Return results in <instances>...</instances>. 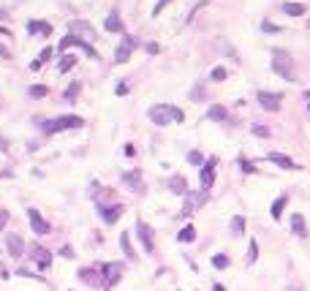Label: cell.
I'll return each instance as SVG.
<instances>
[{"instance_id":"38","label":"cell","mask_w":310,"mask_h":291,"mask_svg":"<svg viewBox=\"0 0 310 291\" xmlns=\"http://www.w3.org/2000/svg\"><path fill=\"white\" fill-rule=\"evenodd\" d=\"M210 77H212V82H223V79H226V68H215Z\"/></svg>"},{"instance_id":"40","label":"cell","mask_w":310,"mask_h":291,"mask_svg":"<svg viewBox=\"0 0 310 291\" xmlns=\"http://www.w3.org/2000/svg\"><path fill=\"white\" fill-rule=\"evenodd\" d=\"M261 30H264V33H280V28L272 25V22H261Z\"/></svg>"},{"instance_id":"37","label":"cell","mask_w":310,"mask_h":291,"mask_svg":"<svg viewBox=\"0 0 310 291\" xmlns=\"http://www.w3.org/2000/svg\"><path fill=\"white\" fill-rule=\"evenodd\" d=\"M207 3H210V0H199V3H196V6H193V8H191V14H188V22H193V16L199 14V11H201V8H204V6H207Z\"/></svg>"},{"instance_id":"25","label":"cell","mask_w":310,"mask_h":291,"mask_svg":"<svg viewBox=\"0 0 310 291\" xmlns=\"http://www.w3.org/2000/svg\"><path fill=\"white\" fill-rule=\"evenodd\" d=\"M207 117L215 120V123H223V120L228 117V112L223 109V106H210V112H207Z\"/></svg>"},{"instance_id":"28","label":"cell","mask_w":310,"mask_h":291,"mask_svg":"<svg viewBox=\"0 0 310 291\" xmlns=\"http://www.w3.org/2000/svg\"><path fill=\"white\" fill-rule=\"evenodd\" d=\"M71 33H84V35H93V28H90L87 22H82V19H76V22H71Z\"/></svg>"},{"instance_id":"32","label":"cell","mask_w":310,"mask_h":291,"mask_svg":"<svg viewBox=\"0 0 310 291\" xmlns=\"http://www.w3.org/2000/svg\"><path fill=\"white\" fill-rule=\"evenodd\" d=\"M76 65V57H71V55H63L60 57V65H57V68L63 71V74H65V71H71Z\"/></svg>"},{"instance_id":"16","label":"cell","mask_w":310,"mask_h":291,"mask_svg":"<svg viewBox=\"0 0 310 291\" xmlns=\"http://www.w3.org/2000/svg\"><path fill=\"white\" fill-rule=\"evenodd\" d=\"M28 33H30V35H52V22L30 19V22H28Z\"/></svg>"},{"instance_id":"55","label":"cell","mask_w":310,"mask_h":291,"mask_svg":"<svg viewBox=\"0 0 310 291\" xmlns=\"http://www.w3.org/2000/svg\"><path fill=\"white\" fill-rule=\"evenodd\" d=\"M3 16H6V11H0V19H3Z\"/></svg>"},{"instance_id":"2","label":"cell","mask_w":310,"mask_h":291,"mask_svg":"<svg viewBox=\"0 0 310 291\" xmlns=\"http://www.w3.org/2000/svg\"><path fill=\"white\" fill-rule=\"evenodd\" d=\"M296 63L294 57L286 52V49H272V71H275L277 77H283L286 82H294L296 79Z\"/></svg>"},{"instance_id":"48","label":"cell","mask_w":310,"mask_h":291,"mask_svg":"<svg viewBox=\"0 0 310 291\" xmlns=\"http://www.w3.org/2000/svg\"><path fill=\"white\" fill-rule=\"evenodd\" d=\"M191 98H193V101H201V98H204V90H193Z\"/></svg>"},{"instance_id":"5","label":"cell","mask_w":310,"mask_h":291,"mask_svg":"<svg viewBox=\"0 0 310 291\" xmlns=\"http://www.w3.org/2000/svg\"><path fill=\"white\" fill-rule=\"evenodd\" d=\"M71 47H76V49H82L87 57H93V60H98V52H96V47H90L87 41H82L79 35H74V33H68L65 38L60 41V52H65V49H71Z\"/></svg>"},{"instance_id":"21","label":"cell","mask_w":310,"mask_h":291,"mask_svg":"<svg viewBox=\"0 0 310 291\" xmlns=\"http://www.w3.org/2000/svg\"><path fill=\"white\" fill-rule=\"evenodd\" d=\"M103 30H109V33H123V19H120L117 11H112L109 16H106V22H103Z\"/></svg>"},{"instance_id":"17","label":"cell","mask_w":310,"mask_h":291,"mask_svg":"<svg viewBox=\"0 0 310 291\" xmlns=\"http://www.w3.org/2000/svg\"><path fill=\"white\" fill-rule=\"evenodd\" d=\"M6 248H8V253L14 259H19L22 253H25V240H22L19 234H8V240H6Z\"/></svg>"},{"instance_id":"47","label":"cell","mask_w":310,"mask_h":291,"mask_svg":"<svg viewBox=\"0 0 310 291\" xmlns=\"http://www.w3.org/2000/svg\"><path fill=\"white\" fill-rule=\"evenodd\" d=\"M123 153L128 155V158H133V155H136V147H133V145H125V147H123Z\"/></svg>"},{"instance_id":"41","label":"cell","mask_w":310,"mask_h":291,"mask_svg":"<svg viewBox=\"0 0 310 291\" xmlns=\"http://www.w3.org/2000/svg\"><path fill=\"white\" fill-rule=\"evenodd\" d=\"M240 166H242V172H245V174H253V172H256V166L250 163V161H245V158L240 161Z\"/></svg>"},{"instance_id":"29","label":"cell","mask_w":310,"mask_h":291,"mask_svg":"<svg viewBox=\"0 0 310 291\" xmlns=\"http://www.w3.org/2000/svg\"><path fill=\"white\" fill-rule=\"evenodd\" d=\"M283 11H286L289 16H302L305 14V6H302V3H286Z\"/></svg>"},{"instance_id":"30","label":"cell","mask_w":310,"mask_h":291,"mask_svg":"<svg viewBox=\"0 0 310 291\" xmlns=\"http://www.w3.org/2000/svg\"><path fill=\"white\" fill-rule=\"evenodd\" d=\"M212 267H215V270H228V256H226V253H215V256H212Z\"/></svg>"},{"instance_id":"15","label":"cell","mask_w":310,"mask_h":291,"mask_svg":"<svg viewBox=\"0 0 310 291\" xmlns=\"http://www.w3.org/2000/svg\"><path fill=\"white\" fill-rule=\"evenodd\" d=\"M123 182L128 188H131L133 194H145V182H142V172H136V169H133V172H125L123 174Z\"/></svg>"},{"instance_id":"22","label":"cell","mask_w":310,"mask_h":291,"mask_svg":"<svg viewBox=\"0 0 310 291\" xmlns=\"http://www.w3.org/2000/svg\"><path fill=\"white\" fill-rule=\"evenodd\" d=\"M177 242H182V245H191V242H196V226H193V223H188V226H182V229H179V234H177Z\"/></svg>"},{"instance_id":"7","label":"cell","mask_w":310,"mask_h":291,"mask_svg":"<svg viewBox=\"0 0 310 291\" xmlns=\"http://www.w3.org/2000/svg\"><path fill=\"white\" fill-rule=\"evenodd\" d=\"M215 166H218V158H210V161H204V166L199 172V185L204 194H210V188L215 182Z\"/></svg>"},{"instance_id":"35","label":"cell","mask_w":310,"mask_h":291,"mask_svg":"<svg viewBox=\"0 0 310 291\" xmlns=\"http://www.w3.org/2000/svg\"><path fill=\"white\" fill-rule=\"evenodd\" d=\"M269 133H272V131H269L267 125H253V136H259V139H269Z\"/></svg>"},{"instance_id":"44","label":"cell","mask_w":310,"mask_h":291,"mask_svg":"<svg viewBox=\"0 0 310 291\" xmlns=\"http://www.w3.org/2000/svg\"><path fill=\"white\" fill-rule=\"evenodd\" d=\"M60 256H65V259H74V248H71V245H63V248H60Z\"/></svg>"},{"instance_id":"9","label":"cell","mask_w":310,"mask_h":291,"mask_svg":"<svg viewBox=\"0 0 310 291\" xmlns=\"http://www.w3.org/2000/svg\"><path fill=\"white\" fill-rule=\"evenodd\" d=\"M76 275H79V280H82V283L93 286V289H103V275H101V270H98V267H82Z\"/></svg>"},{"instance_id":"33","label":"cell","mask_w":310,"mask_h":291,"mask_svg":"<svg viewBox=\"0 0 310 291\" xmlns=\"http://www.w3.org/2000/svg\"><path fill=\"white\" fill-rule=\"evenodd\" d=\"M188 163H191V166H204V155L191 150V153H188Z\"/></svg>"},{"instance_id":"34","label":"cell","mask_w":310,"mask_h":291,"mask_svg":"<svg viewBox=\"0 0 310 291\" xmlns=\"http://www.w3.org/2000/svg\"><path fill=\"white\" fill-rule=\"evenodd\" d=\"M16 275H19V277H30V280H35V283H44V277H41V275H35V272L25 270V267H22V270H16Z\"/></svg>"},{"instance_id":"19","label":"cell","mask_w":310,"mask_h":291,"mask_svg":"<svg viewBox=\"0 0 310 291\" xmlns=\"http://www.w3.org/2000/svg\"><path fill=\"white\" fill-rule=\"evenodd\" d=\"M291 231H294L299 240H308V223H305V215H299V212L291 215Z\"/></svg>"},{"instance_id":"54","label":"cell","mask_w":310,"mask_h":291,"mask_svg":"<svg viewBox=\"0 0 310 291\" xmlns=\"http://www.w3.org/2000/svg\"><path fill=\"white\" fill-rule=\"evenodd\" d=\"M305 106L310 109V93H305Z\"/></svg>"},{"instance_id":"14","label":"cell","mask_w":310,"mask_h":291,"mask_svg":"<svg viewBox=\"0 0 310 291\" xmlns=\"http://www.w3.org/2000/svg\"><path fill=\"white\" fill-rule=\"evenodd\" d=\"M98 207V212H101V218H103V223H117V218L123 215V204H96Z\"/></svg>"},{"instance_id":"49","label":"cell","mask_w":310,"mask_h":291,"mask_svg":"<svg viewBox=\"0 0 310 291\" xmlns=\"http://www.w3.org/2000/svg\"><path fill=\"white\" fill-rule=\"evenodd\" d=\"M41 65H44L41 60H33V63H30V71H41Z\"/></svg>"},{"instance_id":"18","label":"cell","mask_w":310,"mask_h":291,"mask_svg":"<svg viewBox=\"0 0 310 291\" xmlns=\"http://www.w3.org/2000/svg\"><path fill=\"white\" fill-rule=\"evenodd\" d=\"M267 161H272V163H277V166H283V169H291V172H296V169H302L296 161H291L289 155H283V153H269L267 155Z\"/></svg>"},{"instance_id":"43","label":"cell","mask_w":310,"mask_h":291,"mask_svg":"<svg viewBox=\"0 0 310 291\" xmlns=\"http://www.w3.org/2000/svg\"><path fill=\"white\" fill-rule=\"evenodd\" d=\"M145 49L150 52V55H158V52H161V47H158L155 41H147V44H145Z\"/></svg>"},{"instance_id":"42","label":"cell","mask_w":310,"mask_h":291,"mask_svg":"<svg viewBox=\"0 0 310 291\" xmlns=\"http://www.w3.org/2000/svg\"><path fill=\"white\" fill-rule=\"evenodd\" d=\"M8 218H11V215H8V210H3V207H0V231L6 229V223H8Z\"/></svg>"},{"instance_id":"11","label":"cell","mask_w":310,"mask_h":291,"mask_svg":"<svg viewBox=\"0 0 310 291\" xmlns=\"http://www.w3.org/2000/svg\"><path fill=\"white\" fill-rule=\"evenodd\" d=\"M204 201H207L204 191H196V194H191V191H188V194H185V207H182V218H188L191 212H196Z\"/></svg>"},{"instance_id":"53","label":"cell","mask_w":310,"mask_h":291,"mask_svg":"<svg viewBox=\"0 0 310 291\" xmlns=\"http://www.w3.org/2000/svg\"><path fill=\"white\" fill-rule=\"evenodd\" d=\"M212 291H226V289H223L221 283H212Z\"/></svg>"},{"instance_id":"31","label":"cell","mask_w":310,"mask_h":291,"mask_svg":"<svg viewBox=\"0 0 310 291\" xmlns=\"http://www.w3.org/2000/svg\"><path fill=\"white\" fill-rule=\"evenodd\" d=\"M79 93H82V84H79V82L68 84V90H65V101H76V98H79Z\"/></svg>"},{"instance_id":"4","label":"cell","mask_w":310,"mask_h":291,"mask_svg":"<svg viewBox=\"0 0 310 291\" xmlns=\"http://www.w3.org/2000/svg\"><path fill=\"white\" fill-rule=\"evenodd\" d=\"M103 275V289H112V286H117L120 283V277H123V264L120 261H106L98 267Z\"/></svg>"},{"instance_id":"50","label":"cell","mask_w":310,"mask_h":291,"mask_svg":"<svg viewBox=\"0 0 310 291\" xmlns=\"http://www.w3.org/2000/svg\"><path fill=\"white\" fill-rule=\"evenodd\" d=\"M0 153H8V142L3 136H0Z\"/></svg>"},{"instance_id":"45","label":"cell","mask_w":310,"mask_h":291,"mask_svg":"<svg viewBox=\"0 0 310 291\" xmlns=\"http://www.w3.org/2000/svg\"><path fill=\"white\" fill-rule=\"evenodd\" d=\"M114 93H117V96H128V84H125V82H120L117 87H114Z\"/></svg>"},{"instance_id":"26","label":"cell","mask_w":310,"mask_h":291,"mask_svg":"<svg viewBox=\"0 0 310 291\" xmlns=\"http://www.w3.org/2000/svg\"><path fill=\"white\" fill-rule=\"evenodd\" d=\"M231 234L234 237L245 234V218H242V215H234V218H231Z\"/></svg>"},{"instance_id":"20","label":"cell","mask_w":310,"mask_h":291,"mask_svg":"<svg viewBox=\"0 0 310 291\" xmlns=\"http://www.w3.org/2000/svg\"><path fill=\"white\" fill-rule=\"evenodd\" d=\"M169 191H172L174 196H185L188 194L185 177H182V174H172V177H169Z\"/></svg>"},{"instance_id":"8","label":"cell","mask_w":310,"mask_h":291,"mask_svg":"<svg viewBox=\"0 0 310 291\" xmlns=\"http://www.w3.org/2000/svg\"><path fill=\"white\" fill-rule=\"evenodd\" d=\"M136 237H139V242H142V248H145L147 253L155 250V231H152V226H147L145 221H136Z\"/></svg>"},{"instance_id":"39","label":"cell","mask_w":310,"mask_h":291,"mask_svg":"<svg viewBox=\"0 0 310 291\" xmlns=\"http://www.w3.org/2000/svg\"><path fill=\"white\" fill-rule=\"evenodd\" d=\"M169 3H172V0H158V3H155V8H152V16H158L161 11H163L166 6H169Z\"/></svg>"},{"instance_id":"1","label":"cell","mask_w":310,"mask_h":291,"mask_svg":"<svg viewBox=\"0 0 310 291\" xmlns=\"http://www.w3.org/2000/svg\"><path fill=\"white\" fill-rule=\"evenodd\" d=\"M147 117L155 125H169V123H182V120H185V112L172 106V104H155L147 109Z\"/></svg>"},{"instance_id":"52","label":"cell","mask_w":310,"mask_h":291,"mask_svg":"<svg viewBox=\"0 0 310 291\" xmlns=\"http://www.w3.org/2000/svg\"><path fill=\"white\" fill-rule=\"evenodd\" d=\"M0 35H8V38H11V30H8V28H0Z\"/></svg>"},{"instance_id":"13","label":"cell","mask_w":310,"mask_h":291,"mask_svg":"<svg viewBox=\"0 0 310 291\" xmlns=\"http://www.w3.org/2000/svg\"><path fill=\"white\" fill-rule=\"evenodd\" d=\"M256 98H259L261 109H267V112H277V106H280V101H283L280 93H267V90H259Z\"/></svg>"},{"instance_id":"10","label":"cell","mask_w":310,"mask_h":291,"mask_svg":"<svg viewBox=\"0 0 310 291\" xmlns=\"http://www.w3.org/2000/svg\"><path fill=\"white\" fill-rule=\"evenodd\" d=\"M28 221H30V229H33L35 234H49V229H52V223L44 221V215L38 212L35 207L28 210Z\"/></svg>"},{"instance_id":"36","label":"cell","mask_w":310,"mask_h":291,"mask_svg":"<svg viewBox=\"0 0 310 291\" xmlns=\"http://www.w3.org/2000/svg\"><path fill=\"white\" fill-rule=\"evenodd\" d=\"M47 87H44V84H33V87H30V96H33V98H44V96H47Z\"/></svg>"},{"instance_id":"12","label":"cell","mask_w":310,"mask_h":291,"mask_svg":"<svg viewBox=\"0 0 310 291\" xmlns=\"http://www.w3.org/2000/svg\"><path fill=\"white\" fill-rule=\"evenodd\" d=\"M133 47H136V41H133L131 35H123L117 44V49H114V63H125L128 57H131Z\"/></svg>"},{"instance_id":"6","label":"cell","mask_w":310,"mask_h":291,"mask_svg":"<svg viewBox=\"0 0 310 291\" xmlns=\"http://www.w3.org/2000/svg\"><path fill=\"white\" fill-rule=\"evenodd\" d=\"M30 259L35 261V267L38 270H49L52 267V261H55V256H52V250H47L44 245H30Z\"/></svg>"},{"instance_id":"3","label":"cell","mask_w":310,"mask_h":291,"mask_svg":"<svg viewBox=\"0 0 310 291\" xmlns=\"http://www.w3.org/2000/svg\"><path fill=\"white\" fill-rule=\"evenodd\" d=\"M84 120L76 117V114H63V117H55V120H47L41 125L47 133H60V131H74V128H82Z\"/></svg>"},{"instance_id":"23","label":"cell","mask_w":310,"mask_h":291,"mask_svg":"<svg viewBox=\"0 0 310 291\" xmlns=\"http://www.w3.org/2000/svg\"><path fill=\"white\" fill-rule=\"evenodd\" d=\"M286 204H289V196H277V199L272 201V207H269V215H272L275 221H280V218H283V210H286Z\"/></svg>"},{"instance_id":"27","label":"cell","mask_w":310,"mask_h":291,"mask_svg":"<svg viewBox=\"0 0 310 291\" xmlns=\"http://www.w3.org/2000/svg\"><path fill=\"white\" fill-rule=\"evenodd\" d=\"M256 261H259V242H256V240H250V248H248V256H245V264H248V267H253Z\"/></svg>"},{"instance_id":"51","label":"cell","mask_w":310,"mask_h":291,"mask_svg":"<svg viewBox=\"0 0 310 291\" xmlns=\"http://www.w3.org/2000/svg\"><path fill=\"white\" fill-rule=\"evenodd\" d=\"M0 57H11V52H8V49L3 47V44H0Z\"/></svg>"},{"instance_id":"46","label":"cell","mask_w":310,"mask_h":291,"mask_svg":"<svg viewBox=\"0 0 310 291\" xmlns=\"http://www.w3.org/2000/svg\"><path fill=\"white\" fill-rule=\"evenodd\" d=\"M52 55H55V52H52V47H47V49H44V52H41V57H38V60H41V63H47V60H49V57H52Z\"/></svg>"},{"instance_id":"24","label":"cell","mask_w":310,"mask_h":291,"mask_svg":"<svg viewBox=\"0 0 310 291\" xmlns=\"http://www.w3.org/2000/svg\"><path fill=\"white\" fill-rule=\"evenodd\" d=\"M120 248H123V253H125V259H128V261H133V259H136V250H133V245H131L128 231H123V234H120Z\"/></svg>"}]
</instances>
